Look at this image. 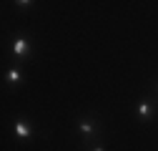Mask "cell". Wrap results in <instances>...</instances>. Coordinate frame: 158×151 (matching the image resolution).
Segmentation results:
<instances>
[{
    "mask_svg": "<svg viewBox=\"0 0 158 151\" xmlns=\"http://www.w3.org/2000/svg\"><path fill=\"white\" fill-rule=\"evenodd\" d=\"M75 128H78V134L83 136L85 144H93L98 136H101V123H98L95 116H83V119H78Z\"/></svg>",
    "mask_w": 158,
    "mask_h": 151,
    "instance_id": "obj_1",
    "label": "cell"
},
{
    "mask_svg": "<svg viewBox=\"0 0 158 151\" xmlns=\"http://www.w3.org/2000/svg\"><path fill=\"white\" fill-rule=\"evenodd\" d=\"M30 50H33V43H30L28 35H15V38H13V43H10V55H13L15 61L28 58Z\"/></svg>",
    "mask_w": 158,
    "mask_h": 151,
    "instance_id": "obj_2",
    "label": "cell"
},
{
    "mask_svg": "<svg viewBox=\"0 0 158 151\" xmlns=\"http://www.w3.org/2000/svg\"><path fill=\"white\" fill-rule=\"evenodd\" d=\"M153 113H156V103H153V98H143V101L135 103V119L141 121V123H148V121L153 119Z\"/></svg>",
    "mask_w": 158,
    "mask_h": 151,
    "instance_id": "obj_3",
    "label": "cell"
},
{
    "mask_svg": "<svg viewBox=\"0 0 158 151\" xmlns=\"http://www.w3.org/2000/svg\"><path fill=\"white\" fill-rule=\"evenodd\" d=\"M13 136L20 139V141H28V139L33 136V123H30L28 119H23V116H18V119L13 121Z\"/></svg>",
    "mask_w": 158,
    "mask_h": 151,
    "instance_id": "obj_4",
    "label": "cell"
},
{
    "mask_svg": "<svg viewBox=\"0 0 158 151\" xmlns=\"http://www.w3.org/2000/svg\"><path fill=\"white\" fill-rule=\"evenodd\" d=\"M5 83H8L10 88L23 86V71H20V66H13V68L5 73Z\"/></svg>",
    "mask_w": 158,
    "mask_h": 151,
    "instance_id": "obj_5",
    "label": "cell"
},
{
    "mask_svg": "<svg viewBox=\"0 0 158 151\" xmlns=\"http://www.w3.org/2000/svg\"><path fill=\"white\" fill-rule=\"evenodd\" d=\"M35 3H30V0H15V8L18 10H30Z\"/></svg>",
    "mask_w": 158,
    "mask_h": 151,
    "instance_id": "obj_6",
    "label": "cell"
},
{
    "mask_svg": "<svg viewBox=\"0 0 158 151\" xmlns=\"http://www.w3.org/2000/svg\"><path fill=\"white\" fill-rule=\"evenodd\" d=\"M90 151H106V149H103V146H98V144H95V146H93Z\"/></svg>",
    "mask_w": 158,
    "mask_h": 151,
    "instance_id": "obj_7",
    "label": "cell"
},
{
    "mask_svg": "<svg viewBox=\"0 0 158 151\" xmlns=\"http://www.w3.org/2000/svg\"><path fill=\"white\" fill-rule=\"evenodd\" d=\"M156 93H158V81H156Z\"/></svg>",
    "mask_w": 158,
    "mask_h": 151,
    "instance_id": "obj_8",
    "label": "cell"
}]
</instances>
